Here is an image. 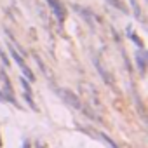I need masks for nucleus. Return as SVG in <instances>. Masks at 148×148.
I'll use <instances>...</instances> for the list:
<instances>
[{
	"label": "nucleus",
	"mask_w": 148,
	"mask_h": 148,
	"mask_svg": "<svg viewBox=\"0 0 148 148\" xmlns=\"http://www.w3.org/2000/svg\"><path fill=\"white\" fill-rule=\"evenodd\" d=\"M21 86H23V89H25V92H28V94H32V87H30V82L25 79V77H21Z\"/></svg>",
	"instance_id": "14"
},
{
	"label": "nucleus",
	"mask_w": 148,
	"mask_h": 148,
	"mask_svg": "<svg viewBox=\"0 0 148 148\" xmlns=\"http://www.w3.org/2000/svg\"><path fill=\"white\" fill-rule=\"evenodd\" d=\"M38 148H40V146H38Z\"/></svg>",
	"instance_id": "19"
},
{
	"label": "nucleus",
	"mask_w": 148,
	"mask_h": 148,
	"mask_svg": "<svg viewBox=\"0 0 148 148\" xmlns=\"http://www.w3.org/2000/svg\"><path fill=\"white\" fill-rule=\"evenodd\" d=\"M47 4H49V7L52 9L54 16L58 18V21H59V23H63V21H64V18H66V11H64V5L59 2V0H47Z\"/></svg>",
	"instance_id": "3"
},
{
	"label": "nucleus",
	"mask_w": 148,
	"mask_h": 148,
	"mask_svg": "<svg viewBox=\"0 0 148 148\" xmlns=\"http://www.w3.org/2000/svg\"><path fill=\"white\" fill-rule=\"evenodd\" d=\"M129 4L132 7V12H134V18L136 19H141V7L138 4V0H129Z\"/></svg>",
	"instance_id": "10"
},
{
	"label": "nucleus",
	"mask_w": 148,
	"mask_h": 148,
	"mask_svg": "<svg viewBox=\"0 0 148 148\" xmlns=\"http://www.w3.org/2000/svg\"><path fill=\"white\" fill-rule=\"evenodd\" d=\"M19 68H21V71H23V77H25L28 82H33V80H35V75H33V71L28 68V64H26V63H25V64H21Z\"/></svg>",
	"instance_id": "6"
},
{
	"label": "nucleus",
	"mask_w": 148,
	"mask_h": 148,
	"mask_svg": "<svg viewBox=\"0 0 148 148\" xmlns=\"http://www.w3.org/2000/svg\"><path fill=\"white\" fill-rule=\"evenodd\" d=\"M23 98H25V101L28 103V106H30L32 110H35V112H37V105H35V101H33V98H32V94H28V92H25V94H23Z\"/></svg>",
	"instance_id": "12"
},
{
	"label": "nucleus",
	"mask_w": 148,
	"mask_h": 148,
	"mask_svg": "<svg viewBox=\"0 0 148 148\" xmlns=\"http://www.w3.org/2000/svg\"><path fill=\"white\" fill-rule=\"evenodd\" d=\"M99 138H101V139H103V141L110 146V148H120V146H119V145H117V143H115V141H113L108 134H106V132H99Z\"/></svg>",
	"instance_id": "9"
},
{
	"label": "nucleus",
	"mask_w": 148,
	"mask_h": 148,
	"mask_svg": "<svg viewBox=\"0 0 148 148\" xmlns=\"http://www.w3.org/2000/svg\"><path fill=\"white\" fill-rule=\"evenodd\" d=\"M127 33H129V37H131V40H132V42H134V44H136V45H138L139 49H143V40H141V38H139V37H138L136 33H132V32H131V26L127 28Z\"/></svg>",
	"instance_id": "11"
},
{
	"label": "nucleus",
	"mask_w": 148,
	"mask_h": 148,
	"mask_svg": "<svg viewBox=\"0 0 148 148\" xmlns=\"http://www.w3.org/2000/svg\"><path fill=\"white\" fill-rule=\"evenodd\" d=\"M33 59L37 61V64H38V68L44 71V73H47V68H45V64L42 63V59H40V56H37V54H33Z\"/></svg>",
	"instance_id": "13"
},
{
	"label": "nucleus",
	"mask_w": 148,
	"mask_h": 148,
	"mask_svg": "<svg viewBox=\"0 0 148 148\" xmlns=\"http://www.w3.org/2000/svg\"><path fill=\"white\" fill-rule=\"evenodd\" d=\"M0 103H5V98H4V92L0 91Z\"/></svg>",
	"instance_id": "16"
},
{
	"label": "nucleus",
	"mask_w": 148,
	"mask_h": 148,
	"mask_svg": "<svg viewBox=\"0 0 148 148\" xmlns=\"http://www.w3.org/2000/svg\"><path fill=\"white\" fill-rule=\"evenodd\" d=\"M92 63H94V68L98 70V73L101 75V79H103V82L106 84V86H110V87H113L115 86V80H113V77H112V73L101 64V61H99V58L98 56H92Z\"/></svg>",
	"instance_id": "2"
},
{
	"label": "nucleus",
	"mask_w": 148,
	"mask_h": 148,
	"mask_svg": "<svg viewBox=\"0 0 148 148\" xmlns=\"http://www.w3.org/2000/svg\"><path fill=\"white\" fill-rule=\"evenodd\" d=\"M106 2L112 5V7H115V9H119L120 12H124V14H127L129 11H127V7L124 5V2H122V0H106Z\"/></svg>",
	"instance_id": "7"
},
{
	"label": "nucleus",
	"mask_w": 148,
	"mask_h": 148,
	"mask_svg": "<svg viewBox=\"0 0 148 148\" xmlns=\"http://www.w3.org/2000/svg\"><path fill=\"white\" fill-rule=\"evenodd\" d=\"M0 59H2V63H4L5 66H9V64H11V63H9V58L5 56V52H4L2 49H0Z\"/></svg>",
	"instance_id": "15"
},
{
	"label": "nucleus",
	"mask_w": 148,
	"mask_h": 148,
	"mask_svg": "<svg viewBox=\"0 0 148 148\" xmlns=\"http://www.w3.org/2000/svg\"><path fill=\"white\" fill-rule=\"evenodd\" d=\"M23 148H30V143H28V141H25V143H23Z\"/></svg>",
	"instance_id": "17"
},
{
	"label": "nucleus",
	"mask_w": 148,
	"mask_h": 148,
	"mask_svg": "<svg viewBox=\"0 0 148 148\" xmlns=\"http://www.w3.org/2000/svg\"><path fill=\"white\" fill-rule=\"evenodd\" d=\"M56 92H58V96L64 101V103H68L70 106H73L75 110H82V101L79 99V96L75 94V92H71L70 89H56Z\"/></svg>",
	"instance_id": "1"
},
{
	"label": "nucleus",
	"mask_w": 148,
	"mask_h": 148,
	"mask_svg": "<svg viewBox=\"0 0 148 148\" xmlns=\"http://www.w3.org/2000/svg\"><path fill=\"white\" fill-rule=\"evenodd\" d=\"M0 146H2V143H0Z\"/></svg>",
	"instance_id": "18"
},
{
	"label": "nucleus",
	"mask_w": 148,
	"mask_h": 148,
	"mask_svg": "<svg viewBox=\"0 0 148 148\" xmlns=\"http://www.w3.org/2000/svg\"><path fill=\"white\" fill-rule=\"evenodd\" d=\"M7 47H9V52H11L12 59H14V61H16V63L19 64V66H21V64H25V59H23V58L19 56V52H18V51H16V49H14V47H12L11 44H7Z\"/></svg>",
	"instance_id": "8"
},
{
	"label": "nucleus",
	"mask_w": 148,
	"mask_h": 148,
	"mask_svg": "<svg viewBox=\"0 0 148 148\" xmlns=\"http://www.w3.org/2000/svg\"><path fill=\"white\" fill-rule=\"evenodd\" d=\"M73 9H75L77 12H80V14L84 16V19H86L89 25H92V18H94V16H92V12H89L87 9H84V7H79V5H73Z\"/></svg>",
	"instance_id": "5"
},
{
	"label": "nucleus",
	"mask_w": 148,
	"mask_h": 148,
	"mask_svg": "<svg viewBox=\"0 0 148 148\" xmlns=\"http://www.w3.org/2000/svg\"><path fill=\"white\" fill-rule=\"evenodd\" d=\"M134 59H136V64H138V68H139V73H141V75H145V71H146V61H148V54H146L143 49H139V51L136 52Z\"/></svg>",
	"instance_id": "4"
}]
</instances>
